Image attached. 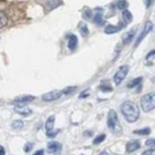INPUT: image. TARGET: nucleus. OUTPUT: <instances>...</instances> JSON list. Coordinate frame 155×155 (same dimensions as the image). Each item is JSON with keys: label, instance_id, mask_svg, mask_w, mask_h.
Masks as SVG:
<instances>
[{"label": "nucleus", "instance_id": "nucleus-2", "mask_svg": "<svg viewBox=\"0 0 155 155\" xmlns=\"http://www.w3.org/2000/svg\"><path fill=\"white\" fill-rule=\"evenodd\" d=\"M108 127L114 135H121L122 133V127L117 117V114L114 110H110L108 115Z\"/></svg>", "mask_w": 155, "mask_h": 155}, {"label": "nucleus", "instance_id": "nucleus-24", "mask_svg": "<svg viewBox=\"0 0 155 155\" xmlns=\"http://www.w3.org/2000/svg\"><path fill=\"white\" fill-rule=\"evenodd\" d=\"M117 7L120 10H125V8L127 7V2H126V0H119L117 2Z\"/></svg>", "mask_w": 155, "mask_h": 155}, {"label": "nucleus", "instance_id": "nucleus-5", "mask_svg": "<svg viewBox=\"0 0 155 155\" xmlns=\"http://www.w3.org/2000/svg\"><path fill=\"white\" fill-rule=\"evenodd\" d=\"M152 28H153V23L151 21H147V23H145V25H144V27L143 29L142 33L140 34V36L138 37L137 41H136V43H135V47H137L139 44L143 40L144 37L147 36V34L152 30Z\"/></svg>", "mask_w": 155, "mask_h": 155}, {"label": "nucleus", "instance_id": "nucleus-7", "mask_svg": "<svg viewBox=\"0 0 155 155\" xmlns=\"http://www.w3.org/2000/svg\"><path fill=\"white\" fill-rule=\"evenodd\" d=\"M140 147V143L139 140H129V142L126 143V151L127 152H132L137 150Z\"/></svg>", "mask_w": 155, "mask_h": 155}, {"label": "nucleus", "instance_id": "nucleus-23", "mask_svg": "<svg viewBox=\"0 0 155 155\" xmlns=\"http://www.w3.org/2000/svg\"><path fill=\"white\" fill-rule=\"evenodd\" d=\"M76 89V86H69V87H66L65 89L61 90L62 91V94H70L72 92H74Z\"/></svg>", "mask_w": 155, "mask_h": 155}, {"label": "nucleus", "instance_id": "nucleus-33", "mask_svg": "<svg viewBox=\"0 0 155 155\" xmlns=\"http://www.w3.org/2000/svg\"><path fill=\"white\" fill-rule=\"evenodd\" d=\"M151 2H152V0H147V1H145V4H147V7H149L150 4H151Z\"/></svg>", "mask_w": 155, "mask_h": 155}, {"label": "nucleus", "instance_id": "nucleus-6", "mask_svg": "<svg viewBox=\"0 0 155 155\" xmlns=\"http://www.w3.org/2000/svg\"><path fill=\"white\" fill-rule=\"evenodd\" d=\"M61 95H62L61 90H52V91L48 92L46 94H44L42 96V99L45 102H51V101H54V100H57L58 98H60Z\"/></svg>", "mask_w": 155, "mask_h": 155}, {"label": "nucleus", "instance_id": "nucleus-9", "mask_svg": "<svg viewBox=\"0 0 155 155\" xmlns=\"http://www.w3.org/2000/svg\"><path fill=\"white\" fill-rule=\"evenodd\" d=\"M35 99V97L31 96V95H24V96H18L15 99V102L18 103V105H23V104H26L29 103V102L33 101Z\"/></svg>", "mask_w": 155, "mask_h": 155}, {"label": "nucleus", "instance_id": "nucleus-19", "mask_svg": "<svg viewBox=\"0 0 155 155\" xmlns=\"http://www.w3.org/2000/svg\"><path fill=\"white\" fill-rule=\"evenodd\" d=\"M133 133L137 134V135H142V136L149 135L150 134V128H143V129H140V130H135Z\"/></svg>", "mask_w": 155, "mask_h": 155}, {"label": "nucleus", "instance_id": "nucleus-25", "mask_svg": "<svg viewBox=\"0 0 155 155\" xmlns=\"http://www.w3.org/2000/svg\"><path fill=\"white\" fill-rule=\"evenodd\" d=\"M145 145H147V147H150L151 148H154V145H155V140H154L153 139H151V140H147V143H145Z\"/></svg>", "mask_w": 155, "mask_h": 155}, {"label": "nucleus", "instance_id": "nucleus-8", "mask_svg": "<svg viewBox=\"0 0 155 155\" xmlns=\"http://www.w3.org/2000/svg\"><path fill=\"white\" fill-rule=\"evenodd\" d=\"M62 148L61 143L57 142H51L48 144V151L50 153H57L59 152Z\"/></svg>", "mask_w": 155, "mask_h": 155}, {"label": "nucleus", "instance_id": "nucleus-21", "mask_svg": "<svg viewBox=\"0 0 155 155\" xmlns=\"http://www.w3.org/2000/svg\"><path fill=\"white\" fill-rule=\"evenodd\" d=\"M80 30H81V35L84 36H84H87V35H88V33H89L88 28H87L86 24H84V23H81V25H80Z\"/></svg>", "mask_w": 155, "mask_h": 155}, {"label": "nucleus", "instance_id": "nucleus-27", "mask_svg": "<svg viewBox=\"0 0 155 155\" xmlns=\"http://www.w3.org/2000/svg\"><path fill=\"white\" fill-rule=\"evenodd\" d=\"M142 155H155V150L153 148L148 149V150H147V151H144Z\"/></svg>", "mask_w": 155, "mask_h": 155}, {"label": "nucleus", "instance_id": "nucleus-17", "mask_svg": "<svg viewBox=\"0 0 155 155\" xmlns=\"http://www.w3.org/2000/svg\"><path fill=\"white\" fill-rule=\"evenodd\" d=\"M122 17H123V18H124V21H127V22H130L131 21H132V18H133V17H132V14H131L128 10H123V12H122Z\"/></svg>", "mask_w": 155, "mask_h": 155}, {"label": "nucleus", "instance_id": "nucleus-13", "mask_svg": "<svg viewBox=\"0 0 155 155\" xmlns=\"http://www.w3.org/2000/svg\"><path fill=\"white\" fill-rule=\"evenodd\" d=\"M54 116H50V117L48 118L47 122H46V130H47V133L48 132H51L53 128V125H54Z\"/></svg>", "mask_w": 155, "mask_h": 155}, {"label": "nucleus", "instance_id": "nucleus-22", "mask_svg": "<svg viewBox=\"0 0 155 155\" xmlns=\"http://www.w3.org/2000/svg\"><path fill=\"white\" fill-rule=\"evenodd\" d=\"M106 138V135L105 134H102V135H99V136H97V137L94 139L93 140V143L94 144H99L101 143L102 142H104V140Z\"/></svg>", "mask_w": 155, "mask_h": 155}, {"label": "nucleus", "instance_id": "nucleus-30", "mask_svg": "<svg viewBox=\"0 0 155 155\" xmlns=\"http://www.w3.org/2000/svg\"><path fill=\"white\" fill-rule=\"evenodd\" d=\"M87 96H88V90H86V92L85 91L82 92L80 96V98H84V97H87Z\"/></svg>", "mask_w": 155, "mask_h": 155}, {"label": "nucleus", "instance_id": "nucleus-3", "mask_svg": "<svg viewBox=\"0 0 155 155\" xmlns=\"http://www.w3.org/2000/svg\"><path fill=\"white\" fill-rule=\"evenodd\" d=\"M140 106L144 111H150L155 108V96L154 93L143 95L140 99Z\"/></svg>", "mask_w": 155, "mask_h": 155}, {"label": "nucleus", "instance_id": "nucleus-28", "mask_svg": "<svg viewBox=\"0 0 155 155\" xmlns=\"http://www.w3.org/2000/svg\"><path fill=\"white\" fill-rule=\"evenodd\" d=\"M32 147H33V143H26L25 147H24V150H25V152H28V151H30V149Z\"/></svg>", "mask_w": 155, "mask_h": 155}, {"label": "nucleus", "instance_id": "nucleus-34", "mask_svg": "<svg viewBox=\"0 0 155 155\" xmlns=\"http://www.w3.org/2000/svg\"><path fill=\"white\" fill-rule=\"evenodd\" d=\"M99 155H109V154H108V153H107L106 151H103V152H101V153H100Z\"/></svg>", "mask_w": 155, "mask_h": 155}, {"label": "nucleus", "instance_id": "nucleus-4", "mask_svg": "<svg viewBox=\"0 0 155 155\" xmlns=\"http://www.w3.org/2000/svg\"><path fill=\"white\" fill-rule=\"evenodd\" d=\"M129 72V67L127 65H124V66H121L119 69L117 70V72L115 73V75L114 77V84L116 85L120 84L122 81L126 78Z\"/></svg>", "mask_w": 155, "mask_h": 155}, {"label": "nucleus", "instance_id": "nucleus-26", "mask_svg": "<svg viewBox=\"0 0 155 155\" xmlns=\"http://www.w3.org/2000/svg\"><path fill=\"white\" fill-rule=\"evenodd\" d=\"M100 89L102 91H104V92H108V91H111V90H113V88H111L110 85H101L100 86Z\"/></svg>", "mask_w": 155, "mask_h": 155}, {"label": "nucleus", "instance_id": "nucleus-15", "mask_svg": "<svg viewBox=\"0 0 155 155\" xmlns=\"http://www.w3.org/2000/svg\"><path fill=\"white\" fill-rule=\"evenodd\" d=\"M8 22V17L4 12L0 11V28L4 27Z\"/></svg>", "mask_w": 155, "mask_h": 155}, {"label": "nucleus", "instance_id": "nucleus-10", "mask_svg": "<svg viewBox=\"0 0 155 155\" xmlns=\"http://www.w3.org/2000/svg\"><path fill=\"white\" fill-rule=\"evenodd\" d=\"M15 110L21 115H27V114H30L32 113V110L30 109L27 108V107H25V106H23V105L17 106L16 108H15Z\"/></svg>", "mask_w": 155, "mask_h": 155}, {"label": "nucleus", "instance_id": "nucleus-1", "mask_svg": "<svg viewBox=\"0 0 155 155\" xmlns=\"http://www.w3.org/2000/svg\"><path fill=\"white\" fill-rule=\"evenodd\" d=\"M121 113L128 122L132 123L137 121L140 117V110L139 107L131 101H126L120 107Z\"/></svg>", "mask_w": 155, "mask_h": 155}, {"label": "nucleus", "instance_id": "nucleus-12", "mask_svg": "<svg viewBox=\"0 0 155 155\" xmlns=\"http://www.w3.org/2000/svg\"><path fill=\"white\" fill-rule=\"evenodd\" d=\"M135 33H136L135 29H133V30H131V31H129L127 33H125L124 36H123V43L124 44H129L131 41H132V39L134 38Z\"/></svg>", "mask_w": 155, "mask_h": 155}, {"label": "nucleus", "instance_id": "nucleus-29", "mask_svg": "<svg viewBox=\"0 0 155 155\" xmlns=\"http://www.w3.org/2000/svg\"><path fill=\"white\" fill-rule=\"evenodd\" d=\"M154 55H155V51H150L148 54H147V60H150V59H153L154 58Z\"/></svg>", "mask_w": 155, "mask_h": 155}, {"label": "nucleus", "instance_id": "nucleus-14", "mask_svg": "<svg viewBox=\"0 0 155 155\" xmlns=\"http://www.w3.org/2000/svg\"><path fill=\"white\" fill-rule=\"evenodd\" d=\"M122 28V25H119V26H114V25H109L107 26L105 29V32L107 34H114L115 32H118L120 29Z\"/></svg>", "mask_w": 155, "mask_h": 155}, {"label": "nucleus", "instance_id": "nucleus-20", "mask_svg": "<svg viewBox=\"0 0 155 155\" xmlns=\"http://www.w3.org/2000/svg\"><path fill=\"white\" fill-rule=\"evenodd\" d=\"M23 122L21 120H16V121H14V122L12 123V128L13 129H16V130H19V129H21L23 127Z\"/></svg>", "mask_w": 155, "mask_h": 155}, {"label": "nucleus", "instance_id": "nucleus-16", "mask_svg": "<svg viewBox=\"0 0 155 155\" xmlns=\"http://www.w3.org/2000/svg\"><path fill=\"white\" fill-rule=\"evenodd\" d=\"M142 80H143V78H142V77L137 78V79H135V80H133L132 81H130L129 84H127V87H128V88H134L135 86L140 85V84L142 82Z\"/></svg>", "mask_w": 155, "mask_h": 155}, {"label": "nucleus", "instance_id": "nucleus-11", "mask_svg": "<svg viewBox=\"0 0 155 155\" xmlns=\"http://www.w3.org/2000/svg\"><path fill=\"white\" fill-rule=\"evenodd\" d=\"M78 46V38L76 35H71L69 38V42H68V48H70L71 51L76 50V48Z\"/></svg>", "mask_w": 155, "mask_h": 155}, {"label": "nucleus", "instance_id": "nucleus-18", "mask_svg": "<svg viewBox=\"0 0 155 155\" xmlns=\"http://www.w3.org/2000/svg\"><path fill=\"white\" fill-rule=\"evenodd\" d=\"M93 19H94V21H95L97 24H99V25H102V24L104 23L103 18H102V14H101V12L95 14V15H94Z\"/></svg>", "mask_w": 155, "mask_h": 155}, {"label": "nucleus", "instance_id": "nucleus-31", "mask_svg": "<svg viewBox=\"0 0 155 155\" xmlns=\"http://www.w3.org/2000/svg\"><path fill=\"white\" fill-rule=\"evenodd\" d=\"M33 155H44V150H43V149L38 150V151H36Z\"/></svg>", "mask_w": 155, "mask_h": 155}, {"label": "nucleus", "instance_id": "nucleus-32", "mask_svg": "<svg viewBox=\"0 0 155 155\" xmlns=\"http://www.w3.org/2000/svg\"><path fill=\"white\" fill-rule=\"evenodd\" d=\"M0 155H5V149L2 145H0Z\"/></svg>", "mask_w": 155, "mask_h": 155}]
</instances>
